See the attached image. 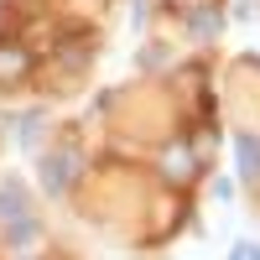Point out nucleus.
Segmentation results:
<instances>
[{"label":"nucleus","instance_id":"nucleus-1","mask_svg":"<svg viewBox=\"0 0 260 260\" xmlns=\"http://www.w3.org/2000/svg\"><path fill=\"white\" fill-rule=\"evenodd\" d=\"M37 177H42V187H47L52 198H62V192H68V182H73V151H47Z\"/></svg>","mask_w":260,"mask_h":260},{"label":"nucleus","instance_id":"nucleus-2","mask_svg":"<svg viewBox=\"0 0 260 260\" xmlns=\"http://www.w3.org/2000/svg\"><path fill=\"white\" fill-rule=\"evenodd\" d=\"M0 219H6V224L31 219V208H26V187H21V182H0Z\"/></svg>","mask_w":260,"mask_h":260},{"label":"nucleus","instance_id":"nucleus-3","mask_svg":"<svg viewBox=\"0 0 260 260\" xmlns=\"http://www.w3.org/2000/svg\"><path fill=\"white\" fill-rule=\"evenodd\" d=\"M234 156H240V182H255L260 177V141L240 136V141H234Z\"/></svg>","mask_w":260,"mask_h":260},{"label":"nucleus","instance_id":"nucleus-4","mask_svg":"<svg viewBox=\"0 0 260 260\" xmlns=\"http://www.w3.org/2000/svg\"><path fill=\"white\" fill-rule=\"evenodd\" d=\"M167 177H177V182H187V177H192V151H187V146L167 151Z\"/></svg>","mask_w":260,"mask_h":260},{"label":"nucleus","instance_id":"nucleus-5","mask_svg":"<svg viewBox=\"0 0 260 260\" xmlns=\"http://www.w3.org/2000/svg\"><path fill=\"white\" fill-rule=\"evenodd\" d=\"M229 260H260V245H234Z\"/></svg>","mask_w":260,"mask_h":260},{"label":"nucleus","instance_id":"nucleus-6","mask_svg":"<svg viewBox=\"0 0 260 260\" xmlns=\"http://www.w3.org/2000/svg\"><path fill=\"white\" fill-rule=\"evenodd\" d=\"M213 198H234V177H219V182H213Z\"/></svg>","mask_w":260,"mask_h":260}]
</instances>
